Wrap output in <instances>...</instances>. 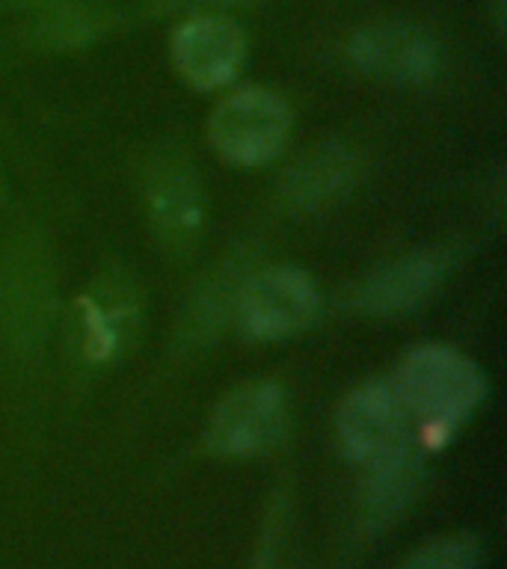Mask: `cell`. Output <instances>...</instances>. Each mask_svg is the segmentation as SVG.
I'll use <instances>...</instances> for the list:
<instances>
[{
  "label": "cell",
  "mask_w": 507,
  "mask_h": 569,
  "mask_svg": "<svg viewBox=\"0 0 507 569\" xmlns=\"http://www.w3.org/2000/svg\"><path fill=\"white\" fill-rule=\"evenodd\" d=\"M395 391L418 427L421 448H443L487 400V373L445 345L412 347L398 365Z\"/></svg>",
  "instance_id": "cell-1"
},
{
  "label": "cell",
  "mask_w": 507,
  "mask_h": 569,
  "mask_svg": "<svg viewBox=\"0 0 507 569\" xmlns=\"http://www.w3.org/2000/svg\"><path fill=\"white\" fill-rule=\"evenodd\" d=\"M57 315V276L39 238L12 240L0 256V338L30 359L44 347Z\"/></svg>",
  "instance_id": "cell-2"
},
{
  "label": "cell",
  "mask_w": 507,
  "mask_h": 569,
  "mask_svg": "<svg viewBox=\"0 0 507 569\" xmlns=\"http://www.w3.org/2000/svg\"><path fill=\"white\" fill-rule=\"evenodd\" d=\"M142 320L140 284L122 267H107L74 300L69 323L71 350L80 362H119L137 341Z\"/></svg>",
  "instance_id": "cell-3"
},
{
  "label": "cell",
  "mask_w": 507,
  "mask_h": 569,
  "mask_svg": "<svg viewBox=\"0 0 507 569\" xmlns=\"http://www.w3.org/2000/svg\"><path fill=\"white\" fill-rule=\"evenodd\" d=\"M291 133V110L270 89L247 87L213 107L208 142L231 167H265L279 158Z\"/></svg>",
  "instance_id": "cell-4"
},
{
  "label": "cell",
  "mask_w": 507,
  "mask_h": 569,
  "mask_svg": "<svg viewBox=\"0 0 507 569\" xmlns=\"http://www.w3.org/2000/svg\"><path fill=\"white\" fill-rule=\"evenodd\" d=\"M320 315V291L300 267L252 270L240 288L235 323L249 341H282L309 329Z\"/></svg>",
  "instance_id": "cell-5"
},
{
  "label": "cell",
  "mask_w": 507,
  "mask_h": 569,
  "mask_svg": "<svg viewBox=\"0 0 507 569\" xmlns=\"http://www.w3.org/2000/svg\"><path fill=\"white\" fill-rule=\"evenodd\" d=\"M347 60L365 78L391 87H427L443 71V44L425 24L382 18L362 24L347 39Z\"/></svg>",
  "instance_id": "cell-6"
},
{
  "label": "cell",
  "mask_w": 507,
  "mask_h": 569,
  "mask_svg": "<svg viewBox=\"0 0 507 569\" xmlns=\"http://www.w3.org/2000/svg\"><path fill=\"white\" fill-rule=\"evenodd\" d=\"M285 427L288 403L279 382H243L213 407L205 430V448L222 460H252L282 442Z\"/></svg>",
  "instance_id": "cell-7"
},
{
  "label": "cell",
  "mask_w": 507,
  "mask_h": 569,
  "mask_svg": "<svg viewBox=\"0 0 507 569\" xmlns=\"http://www.w3.org/2000/svg\"><path fill=\"white\" fill-rule=\"evenodd\" d=\"M146 217L155 238L172 258H187L199 247L208 220L202 178L181 154H160L146 176Z\"/></svg>",
  "instance_id": "cell-8"
},
{
  "label": "cell",
  "mask_w": 507,
  "mask_h": 569,
  "mask_svg": "<svg viewBox=\"0 0 507 569\" xmlns=\"http://www.w3.org/2000/svg\"><path fill=\"white\" fill-rule=\"evenodd\" d=\"M169 57L199 92H213L238 78L247 60V36L222 12H193L169 36Z\"/></svg>",
  "instance_id": "cell-9"
},
{
  "label": "cell",
  "mask_w": 507,
  "mask_h": 569,
  "mask_svg": "<svg viewBox=\"0 0 507 569\" xmlns=\"http://www.w3.org/2000/svg\"><path fill=\"white\" fill-rule=\"evenodd\" d=\"M338 448L356 466L380 460L400 445L412 442L409 416L391 382L371 380L356 386L336 412Z\"/></svg>",
  "instance_id": "cell-10"
},
{
  "label": "cell",
  "mask_w": 507,
  "mask_h": 569,
  "mask_svg": "<svg viewBox=\"0 0 507 569\" xmlns=\"http://www.w3.org/2000/svg\"><path fill=\"white\" fill-rule=\"evenodd\" d=\"M454 264V252L445 247L418 249L391 264L380 267L359 284L356 306L371 318H404L430 302Z\"/></svg>",
  "instance_id": "cell-11"
},
{
  "label": "cell",
  "mask_w": 507,
  "mask_h": 569,
  "mask_svg": "<svg viewBox=\"0 0 507 569\" xmlns=\"http://www.w3.org/2000/svg\"><path fill=\"white\" fill-rule=\"evenodd\" d=\"M362 469L365 478L359 483L356 525L362 537H377L398 522L416 501L425 478V448L418 439H412Z\"/></svg>",
  "instance_id": "cell-12"
},
{
  "label": "cell",
  "mask_w": 507,
  "mask_h": 569,
  "mask_svg": "<svg viewBox=\"0 0 507 569\" xmlns=\"http://www.w3.org/2000/svg\"><path fill=\"white\" fill-rule=\"evenodd\" d=\"M365 176L362 154L347 142H320L285 169L279 193L291 211H324L354 193Z\"/></svg>",
  "instance_id": "cell-13"
},
{
  "label": "cell",
  "mask_w": 507,
  "mask_h": 569,
  "mask_svg": "<svg viewBox=\"0 0 507 569\" xmlns=\"http://www.w3.org/2000/svg\"><path fill=\"white\" fill-rule=\"evenodd\" d=\"M256 264H252V252L247 249L229 256L220 267H213L185 302V311L178 318V345L185 350H202L217 341L226 323L235 320L240 288Z\"/></svg>",
  "instance_id": "cell-14"
},
{
  "label": "cell",
  "mask_w": 507,
  "mask_h": 569,
  "mask_svg": "<svg viewBox=\"0 0 507 569\" xmlns=\"http://www.w3.org/2000/svg\"><path fill=\"white\" fill-rule=\"evenodd\" d=\"M113 24L116 16L110 9L80 3V0H62L36 21L30 39L42 51H83L89 44H96L98 39H105L113 30Z\"/></svg>",
  "instance_id": "cell-15"
},
{
  "label": "cell",
  "mask_w": 507,
  "mask_h": 569,
  "mask_svg": "<svg viewBox=\"0 0 507 569\" xmlns=\"http://www.w3.org/2000/svg\"><path fill=\"white\" fill-rule=\"evenodd\" d=\"M484 546L471 533H443L425 540L400 560L398 569H478Z\"/></svg>",
  "instance_id": "cell-16"
},
{
  "label": "cell",
  "mask_w": 507,
  "mask_h": 569,
  "mask_svg": "<svg viewBox=\"0 0 507 569\" xmlns=\"http://www.w3.org/2000/svg\"><path fill=\"white\" fill-rule=\"evenodd\" d=\"M285 522V498L276 496V501L267 510L265 528L258 537L256 555L249 560V569H276V558H279V537H282Z\"/></svg>",
  "instance_id": "cell-17"
},
{
  "label": "cell",
  "mask_w": 507,
  "mask_h": 569,
  "mask_svg": "<svg viewBox=\"0 0 507 569\" xmlns=\"http://www.w3.org/2000/svg\"><path fill=\"white\" fill-rule=\"evenodd\" d=\"M256 0H169L172 9H190L193 12H222V9H235V7H249Z\"/></svg>",
  "instance_id": "cell-18"
},
{
  "label": "cell",
  "mask_w": 507,
  "mask_h": 569,
  "mask_svg": "<svg viewBox=\"0 0 507 569\" xmlns=\"http://www.w3.org/2000/svg\"><path fill=\"white\" fill-rule=\"evenodd\" d=\"M493 7H496V12H493V24H496L498 33H505V0H496Z\"/></svg>",
  "instance_id": "cell-19"
},
{
  "label": "cell",
  "mask_w": 507,
  "mask_h": 569,
  "mask_svg": "<svg viewBox=\"0 0 507 569\" xmlns=\"http://www.w3.org/2000/svg\"><path fill=\"white\" fill-rule=\"evenodd\" d=\"M9 3H21V7H57L62 0H9Z\"/></svg>",
  "instance_id": "cell-20"
},
{
  "label": "cell",
  "mask_w": 507,
  "mask_h": 569,
  "mask_svg": "<svg viewBox=\"0 0 507 569\" xmlns=\"http://www.w3.org/2000/svg\"><path fill=\"white\" fill-rule=\"evenodd\" d=\"M7 193V178H3V169H0V196Z\"/></svg>",
  "instance_id": "cell-21"
}]
</instances>
